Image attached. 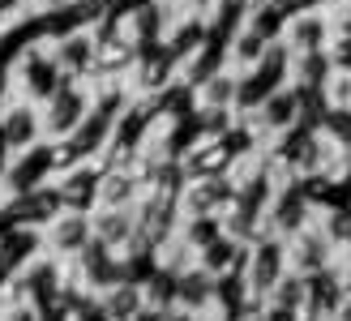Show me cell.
<instances>
[{"mask_svg":"<svg viewBox=\"0 0 351 321\" xmlns=\"http://www.w3.org/2000/svg\"><path fill=\"white\" fill-rule=\"evenodd\" d=\"M232 99H236V78H215L210 82L206 103H232Z\"/></svg>","mask_w":351,"mask_h":321,"instance_id":"obj_8","label":"cell"},{"mask_svg":"<svg viewBox=\"0 0 351 321\" xmlns=\"http://www.w3.org/2000/svg\"><path fill=\"white\" fill-rule=\"evenodd\" d=\"M56 5H69V0H56Z\"/></svg>","mask_w":351,"mask_h":321,"instance_id":"obj_10","label":"cell"},{"mask_svg":"<svg viewBox=\"0 0 351 321\" xmlns=\"http://www.w3.org/2000/svg\"><path fill=\"white\" fill-rule=\"evenodd\" d=\"M283 274V244L266 240L253 248V292H270L274 278Z\"/></svg>","mask_w":351,"mask_h":321,"instance_id":"obj_1","label":"cell"},{"mask_svg":"<svg viewBox=\"0 0 351 321\" xmlns=\"http://www.w3.org/2000/svg\"><path fill=\"white\" fill-rule=\"evenodd\" d=\"M82 107H86V95H82V91L64 95V103H60V107L51 103V129H56V133L77 129V124H82Z\"/></svg>","mask_w":351,"mask_h":321,"instance_id":"obj_4","label":"cell"},{"mask_svg":"<svg viewBox=\"0 0 351 321\" xmlns=\"http://www.w3.org/2000/svg\"><path fill=\"white\" fill-rule=\"evenodd\" d=\"M34 124H39V116L30 112V107H13V112L5 116V133H9V141L13 146H26V141H34Z\"/></svg>","mask_w":351,"mask_h":321,"instance_id":"obj_5","label":"cell"},{"mask_svg":"<svg viewBox=\"0 0 351 321\" xmlns=\"http://www.w3.org/2000/svg\"><path fill=\"white\" fill-rule=\"evenodd\" d=\"M60 64L86 69V64H90V39H69V43L60 47Z\"/></svg>","mask_w":351,"mask_h":321,"instance_id":"obj_7","label":"cell"},{"mask_svg":"<svg viewBox=\"0 0 351 321\" xmlns=\"http://www.w3.org/2000/svg\"><path fill=\"white\" fill-rule=\"evenodd\" d=\"M295 107H300V86H283V91H274L266 99V112H261L266 129H287V120L295 116Z\"/></svg>","mask_w":351,"mask_h":321,"instance_id":"obj_2","label":"cell"},{"mask_svg":"<svg viewBox=\"0 0 351 321\" xmlns=\"http://www.w3.org/2000/svg\"><path fill=\"white\" fill-rule=\"evenodd\" d=\"M322 39H326V26H322V17H300V22L291 26V43L295 51H322Z\"/></svg>","mask_w":351,"mask_h":321,"instance_id":"obj_6","label":"cell"},{"mask_svg":"<svg viewBox=\"0 0 351 321\" xmlns=\"http://www.w3.org/2000/svg\"><path fill=\"white\" fill-rule=\"evenodd\" d=\"M56 227L60 231H51V248H56V253H82L86 240H90V227H86V219H77V214L60 219Z\"/></svg>","mask_w":351,"mask_h":321,"instance_id":"obj_3","label":"cell"},{"mask_svg":"<svg viewBox=\"0 0 351 321\" xmlns=\"http://www.w3.org/2000/svg\"><path fill=\"white\" fill-rule=\"evenodd\" d=\"M335 95H339V103L351 107V78H339V91H335Z\"/></svg>","mask_w":351,"mask_h":321,"instance_id":"obj_9","label":"cell"}]
</instances>
